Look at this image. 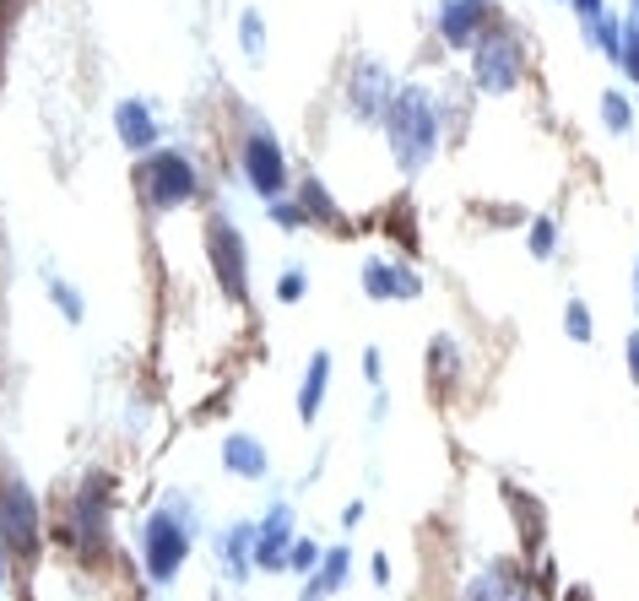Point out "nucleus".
Instances as JSON below:
<instances>
[{"mask_svg":"<svg viewBox=\"0 0 639 601\" xmlns=\"http://www.w3.org/2000/svg\"><path fill=\"white\" fill-rule=\"evenodd\" d=\"M385 136H390V152L401 163V173H423L429 157L439 147V115H434V98L423 87H401L390 115H385Z\"/></svg>","mask_w":639,"mask_h":601,"instance_id":"nucleus-1","label":"nucleus"},{"mask_svg":"<svg viewBox=\"0 0 639 601\" xmlns=\"http://www.w3.org/2000/svg\"><path fill=\"white\" fill-rule=\"evenodd\" d=\"M472 76H478L482 93H515L520 76H526V49L509 27H487L478 44H472Z\"/></svg>","mask_w":639,"mask_h":601,"instance_id":"nucleus-2","label":"nucleus"},{"mask_svg":"<svg viewBox=\"0 0 639 601\" xmlns=\"http://www.w3.org/2000/svg\"><path fill=\"white\" fill-rule=\"evenodd\" d=\"M206 255H212V272L222 277L228 299H244L250 293V255H244V239L233 233V223H212L206 228Z\"/></svg>","mask_w":639,"mask_h":601,"instance_id":"nucleus-3","label":"nucleus"},{"mask_svg":"<svg viewBox=\"0 0 639 601\" xmlns=\"http://www.w3.org/2000/svg\"><path fill=\"white\" fill-rule=\"evenodd\" d=\"M0 542L11 553H33L38 548V509H33V493L22 482L0 488Z\"/></svg>","mask_w":639,"mask_h":601,"instance_id":"nucleus-4","label":"nucleus"},{"mask_svg":"<svg viewBox=\"0 0 639 601\" xmlns=\"http://www.w3.org/2000/svg\"><path fill=\"white\" fill-rule=\"evenodd\" d=\"M244 179H250L261 195H282V184H288V157L277 147V136L261 131V125L244 136Z\"/></svg>","mask_w":639,"mask_h":601,"instance_id":"nucleus-5","label":"nucleus"},{"mask_svg":"<svg viewBox=\"0 0 639 601\" xmlns=\"http://www.w3.org/2000/svg\"><path fill=\"white\" fill-rule=\"evenodd\" d=\"M487 27H493V5L487 0H445L439 5V33H445L450 49H472Z\"/></svg>","mask_w":639,"mask_h":601,"instance_id":"nucleus-6","label":"nucleus"},{"mask_svg":"<svg viewBox=\"0 0 639 601\" xmlns=\"http://www.w3.org/2000/svg\"><path fill=\"white\" fill-rule=\"evenodd\" d=\"M352 115L358 120H385L390 115V104H396V87H390V76H385V65H374V60H363L358 65V76H352Z\"/></svg>","mask_w":639,"mask_h":601,"instance_id":"nucleus-7","label":"nucleus"},{"mask_svg":"<svg viewBox=\"0 0 639 601\" xmlns=\"http://www.w3.org/2000/svg\"><path fill=\"white\" fill-rule=\"evenodd\" d=\"M288 558H293V509L277 504L266 515V526L255 531V564L261 569H288Z\"/></svg>","mask_w":639,"mask_h":601,"instance_id":"nucleus-8","label":"nucleus"},{"mask_svg":"<svg viewBox=\"0 0 639 601\" xmlns=\"http://www.w3.org/2000/svg\"><path fill=\"white\" fill-rule=\"evenodd\" d=\"M184 531L168 520V515H158L153 526H147V569H153V580H173V569L184 564Z\"/></svg>","mask_w":639,"mask_h":601,"instance_id":"nucleus-9","label":"nucleus"},{"mask_svg":"<svg viewBox=\"0 0 639 601\" xmlns=\"http://www.w3.org/2000/svg\"><path fill=\"white\" fill-rule=\"evenodd\" d=\"M190 195H195V168L179 152H158V163H153V201L158 206H179Z\"/></svg>","mask_w":639,"mask_h":601,"instance_id":"nucleus-10","label":"nucleus"},{"mask_svg":"<svg viewBox=\"0 0 639 601\" xmlns=\"http://www.w3.org/2000/svg\"><path fill=\"white\" fill-rule=\"evenodd\" d=\"M363 293H369V299H418L423 283H418V272H407V266L369 261V266H363Z\"/></svg>","mask_w":639,"mask_h":601,"instance_id":"nucleus-11","label":"nucleus"},{"mask_svg":"<svg viewBox=\"0 0 639 601\" xmlns=\"http://www.w3.org/2000/svg\"><path fill=\"white\" fill-rule=\"evenodd\" d=\"M504 504L515 509V526H520V542H526V548H536V542H542V526H547L542 504H536V498H526V493H520V488H509V482H504Z\"/></svg>","mask_w":639,"mask_h":601,"instance_id":"nucleus-12","label":"nucleus"},{"mask_svg":"<svg viewBox=\"0 0 639 601\" xmlns=\"http://www.w3.org/2000/svg\"><path fill=\"white\" fill-rule=\"evenodd\" d=\"M325 380H330V352H315V358H310V374H304V390H299V418H304V423H315L319 418Z\"/></svg>","mask_w":639,"mask_h":601,"instance_id":"nucleus-13","label":"nucleus"},{"mask_svg":"<svg viewBox=\"0 0 639 601\" xmlns=\"http://www.w3.org/2000/svg\"><path fill=\"white\" fill-rule=\"evenodd\" d=\"M222 460H228V471L266 477V450H261V440H250V434H233V440L222 445Z\"/></svg>","mask_w":639,"mask_h":601,"instance_id":"nucleus-14","label":"nucleus"},{"mask_svg":"<svg viewBox=\"0 0 639 601\" xmlns=\"http://www.w3.org/2000/svg\"><path fill=\"white\" fill-rule=\"evenodd\" d=\"M602 125H607L613 136H629V131H635V104H629L618 87L602 93Z\"/></svg>","mask_w":639,"mask_h":601,"instance_id":"nucleus-15","label":"nucleus"},{"mask_svg":"<svg viewBox=\"0 0 639 601\" xmlns=\"http://www.w3.org/2000/svg\"><path fill=\"white\" fill-rule=\"evenodd\" d=\"M347 564H352V558H347V548L325 553V564H319V580L310 586V601H319L325 591H341V586H347Z\"/></svg>","mask_w":639,"mask_h":601,"instance_id":"nucleus-16","label":"nucleus"},{"mask_svg":"<svg viewBox=\"0 0 639 601\" xmlns=\"http://www.w3.org/2000/svg\"><path fill=\"white\" fill-rule=\"evenodd\" d=\"M120 136H125V147H147L153 142V120H147L142 104H125L120 109Z\"/></svg>","mask_w":639,"mask_h":601,"instance_id":"nucleus-17","label":"nucleus"},{"mask_svg":"<svg viewBox=\"0 0 639 601\" xmlns=\"http://www.w3.org/2000/svg\"><path fill=\"white\" fill-rule=\"evenodd\" d=\"M618 71H624V76H629V82L639 87V16H635V11L624 16V49H618Z\"/></svg>","mask_w":639,"mask_h":601,"instance_id":"nucleus-18","label":"nucleus"},{"mask_svg":"<svg viewBox=\"0 0 639 601\" xmlns=\"http://www.w3.org/2000/svg\"><path fill=\"white\" fill-rule=\"evenodd\" d=\"M553 250H558V223L553 217H536L531 223V261H553Z\"/></svg>","mask_w":639,"mask_h":601,"instance_id":"nucleus-19","label":"nucleus"},{"mask_svg":"<svg viewBox=\"0 0 639 601\" xmlns=\"http://www.w3.org/2000/svg\"><path fill=\"white\" fill-rule=\"evenodd\" d=\"M564 330H569V341H580V347H586V341L596 336V320H591V309H586L580 299L564 309Z\"/></svg>","mask_w":639,"mask_h":601,"instance_id":"nucleus-20","label":"nucleus"},{"mask_svg":"<svg viewBox=\"0 0 639 601\" xmlns=\"http://www.w3.org/2000/svg\"><path fill=\"white\" fill-rule=\"evenodd\" d=\"M299 201H304V212H310V217H315V223H336V206H330V201H325V190H319L315 179H310V184H304V195H299Z\"/></svg>","mask_w":639,"mask_h":601,"instance_id":"nucleus-21","label":"nucleus"},{"mask_svg":"<svg viewBox=\"0 0 639 601\" xmlns=\"http://www.w3.org/2000/svg\"><path fill=\"white\" fill-rule=\"evenodd\" d=\"M239 38L250 44V60H261V44H266V38H261V16H255V11H244V22H239Z\"/></svg>","mask_w":639,"mask_h":601,"instance_id":"nucleus-22","label":"nucleus"},{"mask_svg":"<svg viewBox=\"0 0 639 601\" xmlns=\"http://www.w3.org/2000/svg\"><path fill=\"white\" fill-rule=\"evenodd\" d=\"M277 299H282V303H299V299H304V272H288V277L277 283Z\"/></svg>","mask_w":639,"mask_h":601,"instance_id":"nucleus-23","label":"nucleus"},{"mask_svg":"<svg viewBox=\"0 0 639 601\" xmlns=\"http://www.w3.org/2000/svg\"><path fill=\"white\" fill-rule=\"evenodd\" d=\"M569 5H575V16H580V27H591V22H596V16L607 11V0H569Z\"/></svg>","mask_w":639,"mask_h":601,"instance_id":"nucleus-24","label":"nucleus"},{"mask_svg":"<svg viewBox=\"0 0 639 601\" xmlns=\"http://www.w3.org/2000/svg\"><path fill=\"white\" fill-rule=\"evenodd\" d=\"M315 558H319V548L299 542V548H293V558H288V569H315Z\"/></svg>","mask_w":639,"mask_h":601,"instance_id":"nucleus-25","label":"nucleus"},{"mask_svg":"<svg viewBox=\"0 0 639 601\" xmlns=\"http://www.w3.org/2000/svg\"><path fill=\"white\" fill-rule=\"evenodd\" d=\"M624 358H629V380L639 385V330L629 336V347H624Z\"/></svg>","mask_w":639,"mask_h":601,"instance_id":"nucleus-26","label":"nucleus"},{"mask_svg":"<svg viewBox=\"0 0 639 601\" xmlns=\"http://www.w3.org/2000/svg\"><path fill=\"white\" fill-rule=\"evenodd\" d=\"M629 288H635V314H639V255H635V277H629Z\"/></svg>","mask_w":639,"mask_h":601,"instance_id":"nucleus-27","label":"nucleus"},{"mask_svg":"<svg viewBox=\"0 0 639 601\" xmlns=\"http://www.w3.org/2000/svg\"><path fill=\"white\" fill-rule=\"evenodd\" d=\"M629 11H635V16H639V0H629Z\"/></svg>","mask_w":639,"mask_h":601,"instance_id":"nucleus-28","label":"nucleus"},{"mask_svg":"<svg viewBox=\"0 0 639 601\" xmlns=\"http://www.w3.org/2000/svg\"><path fill=\"white\" fill-rule=\"evenodd\" d=\"M0 564H5V558H0ZM0 580H5V575H0Z\"/></svg>","mask_w":639,"mask_h":601,"instance_id":"nucleus-29","label":"nucleus"}]
</instances>
